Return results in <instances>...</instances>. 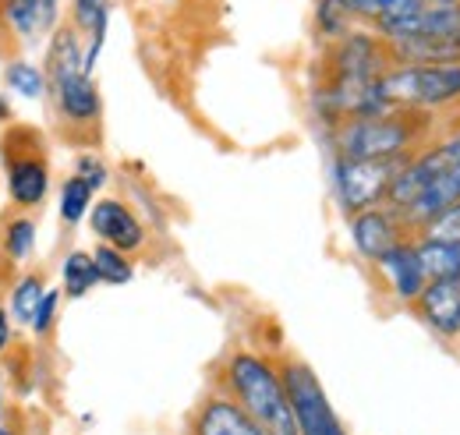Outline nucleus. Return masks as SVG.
I'll list each match as a JSON object with an SVG mask.
<instances>
[{
  "label": "nucleus",
  "instance_id": "nucleus-1",
  "mask_svg": "<svg viewBox=\"0 0 460 435\" xmlns=\"http://www.w3.org/2000/svg\"><path fill=\"white\" fill-rule=\"evenodd\" d=\"M43 78H47V100L58 124V135L67 146H96L100 142V93L93 85V71L85 67L78 25H60L54 29V40L47 47L43 60Z\"/></svg>",
  "mask_w": 460,
  "mask_h": 435
},
{
  "label": "nucleus",
  "instance_id": "nucleus-2",
  "mask_svg": "<svg viewBox=\"0 0 460 435\" xmlns=\"http://www.w3.org/2000/svg\"><path fill=\"white\" fill-rule=\"evenodd\" d=\"M394 67V50L390 43L376 32H347L330 43L323 57V82L319 96L326 103V113L341 124L354 113L376 110V85L379 78Z\"/></svg>",
  "mask_w": 460,
  "mask_h": 435
},
{
  "label": "nucleus",
  "instance_id": "nucleus-3",
  "mask_svg": "<svg viewBox=\"0 0 460 435\" xmlns=\"http://www.w3.org/2000/svg\"><path fill=\"white\" fill-rule=\"evenodd\" d=\"M383 202L397 209L403 223L418 234H425L432 219L454 209L460 202V131L447 135L425 153H414Z\"/></svg>",
  "mask_w": 460,
  "mask_h": 435
},
{
  "label": "nucleus",
  "instance_id": "nucleus-4",
  "mask_svg": "<svg viewBox=\"0 0 460 435\" xmlns=\"http://www.w3.org/2000/svg\"><path fill=\"white\" fill-rule=\"evenodd\" d=\"M432 113L414 107H376L333 128L337 156L344 160H397L414 156L429 138Z\"/></svg>",
  "mask_w": 460,
  "mask_h": 435
},
{
  "label": "nucleus",
  "instance_id": "nucleus-5",
  "mask_svg": "<svg viewBox=\"0 0 460 435\" xmlns=\"http://www.w3.org/2000/svg\"><path fill=\"white\" fill-rule=\"evenodd\" d=\"M224 379H227L230 400L262 432L297 435V418H294V407H290L288 386H284L280 372L270 361H262L259 354L237 351V354H230L227 368H224Z\"/></svg>",
  "mask_w": 460,
  "mask_h": 435
},
{
  "label": "nucleus",
  "instance_id": "nucleus-6",
  "mask_svg": "<svg viewBox=\"0 0 460 435\" xmlns=\"http://www.w3.org/2000/svg\"><path fill=\"white\" fill-rule=\"evenodd\" d=\"M0 160L7 170V188H11V206L18 209H40L50 188V153L47 138L36 124L14 120L0 131Z\"/></svg>",
  "mask_w": 460,
  "mask_h": 435
},
{
  "label": "nucleus",
  "instance_id": "nucleus-7",
  "mask_svg": "<svg viewBox=\"0 0 460 435\" xmlns=\"http://www.w3.org/2000/svg\"><path fill=\"white\" fill-rule=\"evenodd\" d=\"M460 100V64H394L379 85V107L432 110Z\"/></svg>",
  "mask_w": 460,
  "mask_h": 435
},
{
  "label": "nucleus",
  "instance_id": "nucleus-8",
  "mask_svg": "<svg viewBox=\"0 0 460 435\" xmlns=\"http://www.w3.org/2000/svg\"><path fill=\"white\" fill-rule=\"evenodd\" d=\"M411 156H397V160H344L337 156V195L344 206L347 217L383 206L390 184L397 181Z\"/></svg>",
  "mask_w": 460,
  "mask_h": 435
},
{
  "label": "nucleus",
  "instance_id": "nucleus-9",
  "mask_svg": "<svg viewBox=\"0 0 460 435\" xmlns=\"http://www.w3.org/2000/svg\"><path fill=\"white\" fill-rule=\"evenodd\" d=\"M280 379L288 386L290 407H294V418H297V435H347L341 418L333 414L323 386L315 379V372L297 361V358H288L280 365Z\"/></svg>",
  "mask_w": 460,
  "mask_h": 435
},
{
  "label": "nucleus",
  "instance_id": "nucleus-10",
  "mask_svg": "<svg viewBox=\"0 0 460 435\" xmlns=\"http://www.w3.org/2000/svg\"><path fill=\"white\" fill-rule=\"evenodd\" d=\"M58 25V0H0V57H18Z\"/></svg>",
  "mask_w": 460,
  "mask_h": 435
},
{
  "label": "nucleus",
  "instance_id": "nucleus-11",
  "mask_svg": "<svg viewBox=\"0 0 460 435\" xmlns=\"http://www.w3.org/2000/svg\"><path fill=\"white\" fill-rule=\"evenodd\" d=\"M350 237H354V248L361 252V259L379 262L397 244L414 241V230L403 223L397 209H390L383 202V206H372V209H361V213L350 217Z\"/></svg>",
  "mask_w": 460,
  "mask_h": 435
},
{
  "label": "nucleus",
  "instance_id": "nucleus-12",
  "mask_svg": "<svg viewBox=\"0 0 460 435\" xmlns=\"http://www.w3.org/2000/svg\"><path fill=\"white\" fill-rule=\"evenodd\" d=\"M414 312L432 333H439L443 340H454L460 333V276L454 280H432L418 301Z\"/></svg>",
  "mask_w": 460,
  "mask_h": 435
},
{
  "label": "nucleus",
  "instance_id": "nucleus-13",
  "mask_svg": "<svg viewBox=\"0 0 460 435\" xmlns=\"http://www.w3.org/2000/svg\"><path fill=\"white\" fill-rule=\"evenodd\" d=\"M450 29H460V0H425L418 11L379 25L376 32L383 40H403V36H429V32H450Z\"/></svg>",
  "mask_w": 460,
  "mask_h": 435
},
{
  "label": "nucleus",
  "instance_id": "nucleus-14",
  "mask_svg": "<svg viewBox=\"0 0 460 435\" xmlns=\"http://www.w3.org/2000/svg\"><path fill=\"white\" fill-rule=\"evenodd\" d=\"M93 234H96L103 244L124 252V255L135 252V248H142V241H146V230H142L138 217H135L124 202H117V199L96 202V209H93Z\"/></svg>",
  "mask_w": 460,
  "mask_h": 435
},
{
  "label": "nucleus",
  "instance_id": "nucleus-15",
  "mask_svg": "<svg viewBox=\"0 0 460 435\" xmlns=\"http://www.w3.org/2000/svg\"><path fill=\"white\" fill-rule=\"evenodd\" d=\"M394 50V64H460V29L386 40Z\"/></svg>",
  "mask_w": 460,
  "mask_h": 435
},
{
  "label": "nucleus",
  "instance_id": "nucleus-16",
  "mask_svg": "<svg viewBox=\"0 0 460 435\" xmlns=\"http://www.w3.org/2000/svg\"><path fill=\"white\" fill-rule=\"evenodd\" d=\"M191 435H266L230 396H206L191 418Z\"/></svg>",
  "mask_w": 460,
  "mask_h": 435
},
{
  "label": "nucleus",
  "instance_id": "nucleus-17",
  "mask_svg": "<svg viewBox=\"0 0 460 435\" xmlns=\"http://www.w3.org/2000/svg\"><path fill=\"white\" fill-rule=\"evenodd\" d=\"M376 266L386 272L394 294H397L401 301H407V305H414L418 294L429 287V276H425L421 259H418V241H403V244H397V248H394L390 255H383Z\"/></svg>",
  "mask_w": 460,
  "mask_h": 435
},
{
  "label": "nucleus",
  "instance_id": "nucleus-18",
  "mask_svg": "<svg viewBox=\"0 0 460 435\" xmlns=\"http://www.w3.org/2000/svg\"><path fill=\"white\" fill-rule=\"evenodd\" d=\"M32 244H36V219L29 217V209L11 206L0 217V252H7L14 262H22L32 255Z\"/></svg>",
  "mask_w": 460,
  "mask_h": 435
},
{
  "label": "nucleus",
  "instance_id": "nucleus-19",
  "mask_svg": "<svg viewBox=\"0 0 460 435\" xmlns=\"http://www.w3.org/2000/svg\"><path fill=\"white\" fill-rule=\"evenodd\" d=\"M418 259L421 270L432 280H454L460 276V241H443V237H421L418 241Z\"/></svg>",
  "mask_w": 460,
  "mask_h": 435
},
{
  "label": "nucleus",
  "instance_id": "nucleus-20",
  "mask_svg": "<svg viewBox=\"0 0 460 435\" xmlns=\"http://www.w3.org/2000/svg\"><path fill=\"white\" fill-rule=\"evenodd\" d=\"M347 11L361 22H372V29L386 25V22H397L403 14L418 11L425 0H341Z\"/></svg>",
  "mask_w": 460,
  "mask_h": 435
},
{
  "label": "nucleus",
  "instance_id": "nucleus-21",
  "mask_svg": "<svg viewBox=\"0 0 460 435\" xmlns=\"http://www.w3.org/2000/svg\"><path fill=\"white\" fill-rule=\"evenodd\" d=\"M43 294H47V276L43 272H25L14 283V290H11V312H14V319L18 323H32Z\"/></svg>",
  "mask_w": 460,
  "mask_h": 435
},
{
  "label": "nucleus",
  "instance_id": "nucleus-22",
  "mask_svg": "<svg viewBox=\"0 0 460 435\" xmlns=\"http://www.w3.org/2000/svg\"><path fill=\"white\" fill-rule=\"evenodd\" d=\"M96 283H100V272H96V262H93L89 252H71L64 259V290H67V297H82Z\"/></svg>",
  "mask_w": 460,
  "mask_h": 435
},
{
  "label": "nucleus",
  "instance_id": "nucleus-23",
  "mask_svg": "<svg viewBox=\"0 0 460 435\" xmlns=\"http://www.w3.org/2000/svg\"><path fill=\"white\" fill-rule=\"evenodd\" d=\"M93 262H96L100 280H103V283H114V287L128 283V280L135 276L131 262H128V255H124V252H117V248H111V244H100V248L93 252Z\"/></svg>",
  "mask_w": 460,
  "mask_h": 435
},
{
  "label": "nucleus",
  "instance_id": "nucleus-24",
  "mask_svg": "<svg viewBox=\"0 0 460 435\" xmlns=\"http://www.w3.org/2000/svg\"><path fill=\"white\" fill-rule=\"evenodd\" d=\"M89 202H93V188L85 184V177H78V173L67 177L64 191H60V217L67 219V223H78V219L85 217Z\"/></svg>",
  "mask_w": 460,
  "mask_h": 435
},
{
  "label": "nucleus",
  "instance_id": "nucleus-25",
  "mask_svg": "<svg viewBox=\"0 0 460 435\" xmlns=\"http://www.w3.org/2000/svg\"><path fill=\"white\" fill-rule=\"evenodd\" d=\"M7 85H11L14 93L29 96V100H36V96L47 93V78H43V71L32 67L29 60H11V64H7Z\"/></svg>",
  "mask_w": 460,
  "mask_h": 435
},
{
  "label": "nucleus",
  "instance_id": "nucleus-26",
  "mask_svg": "<svg viewBox=\"0 0 460 435\" xmlns=\"http://www.w3.org/2000/svg\"><path fill=\"white\" fill-rule=\"evenodd\" d=\"M350 11H347L341 0H319V29L330 36V40H341L347 36V25H350Z\"/></svg>",
  "mask_w": 460,
  "mask_h": 435
},
{
  "label": "nucleus",
  "instance_id": "nucleus-27",
  "mask_svg": "<svg viewBox=\"0 0 460 435\" xmlns=\"http://www.w3.org/2000/svg\"><path fill=\"white\" fill-rule=\"evenodd\" d=\"M54 323H58V290H47L32 315V329H36V336H50Z\"/></svg>",
  "mask_w": 460,
  "mask_h": 435
},
{
  "label": "nucleus",
  "instance_id": "nucleus-28",
  "mask_svg": "<svg viewBox=\"0 0 460 435\" xmlns=\"http://www.w3.org/2000/svg\"><path fill=\"white\" fill-rule=\"evenodd\" d=\"M78 177H85V184L96 191V188L107 181V170H103L100 160H78Z\"/></svg>",
  "mask_w": 460,
  "mask_h": 435
},
{
  "label": "nucleus",
  "instance_id": "nucleus-29",
  "mask_svg": "<svg viewBox=\"0 0 460 435\" xmlns=\"http://www.w3.org/2000/svg\"><path fill=\"white\" fill-rule=\"evenodd\" d=\"M18 283V272H14V259L7 252H0V297H7Z\"/></svg>",
  "mask_w": 460,
  "mask_h": 435
},
{
  "label": "nucleus",
  "instance_id": "nucleus-30",
  "mask_svg": "<svg viewBox=\"0 0 460 435\" xmlns=\"http://www.w3.org/2000/svg\"><path fill=\"white\" fill-rule=\"evenodd\" d=\"M11 347V323H7V312L0 308V354Z\"/></svg>",
  "mask_w": 460,
  "mask_h": 435
},
{
  "label": "nucleus",
  "instance_id": "nucleus-31",
  "mask_svg": "<svg viewBox=\"0 0 460 435\" xmlns=\"http://www.w3.org/2000/svg\"><path fill=\"white\" fill-rule=\"evenodd\" d=\"M0 435H11V432H4V429H0Z\"/></svg>",
  "mask_w": 460,
  "mask_h": 435
}]
</instances>
